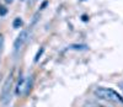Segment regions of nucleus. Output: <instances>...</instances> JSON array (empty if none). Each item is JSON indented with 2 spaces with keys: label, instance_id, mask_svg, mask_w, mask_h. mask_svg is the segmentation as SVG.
I'll return each mask as SVG.
<instances>
[{
  "label": "nucleus",
  "instance_id": "1",
  "mask_svg": "<svg viewBox=\"0 0 123 107\" xmlns=\"http://www.w3.org/2000/svg\"><path fill=\"white\" fill-rule=\"evenodd\" d=\"M94 95H95V97L100 100H105V101L113 102V103H123V96L113 89L96 88L94 90Z\"/></svg>",
  "mask_w": 123,
  "mask_h": 107
},
{
  "label": "nucleus",
  "instance_id": "2",
  "mask_svg": "<svg viewBox=\"0 0 123 107\" xmlns=\"http://www.w3.org/2000/svg\"><path fill=\"white\" fill-rule=\"evenodd\" d=\"M11 88H12V73L6 78L3 89H1V95H0V101L4 106H7V103L10 102L11 99Z\"/></svg>",
  "mask_w": 123,
  "mask_h": 107
},
{
  "label": "nucleus",
  "instance_id": "3",
  "mask_svg": "<svg viewBox=\"0 0 123 107\" xmlns=\"http://www.w3.org/2000/svg\"><path fill=\"white\" fill-rule=\"evenodd\" d=\"M27 39H28V32L26 30L20 32L18 36L15 39V42H14V49H15V52H18L20 49H21L24 47V44L27 42Z\"/></svg>",
  "mask_w": 123,
  "mask_h": 107
},
{
  "label": "nucleus",
  "instance_id": "4",
  "mask_svg": "<svg viewBox=\"0 0 123 107\" xmlns=\"http://www.w3.org/2000/svg\"><path fill=\"white\" fill-rule=\"evenodd\" d=\"M25 88H26V80L21 76L17 82V86H16V95H22L25 91Z\"/></svg>",
  "mask_w": 123,
  "mask_h": 107
},
{
  "label": "nucleus",
  "instance_id": "5",
  "mask_svg": "<svg viewBox=\"0 0 123 107\" xmlns=\"http://www.w3.org/2000/svg\"><path fill=\"white\" fill-rule=\"evenodd\" d=\"M30 79H27L26 80V88H25V95H27L30 91H31V89H32V84H33V79H32V76H28Z\"/></svg>",
  "mask_w": 123,
  "mask_h": 107
},
{
  "label": "nucleus",
  "instance_id": "6",
  "mask_svg": "<svg viewBox=\"0 0 123 107\" xmlns=\"http://www.w3.org/2000/svg\"><path fill=\"white\" fill-rule=\"evenodd\" d=\"M84 107H106V106L97 103V102H94V101H87V102L84 103Z\"/></svg>",
  "mask_w": 123,
  "mask_h": 107
},
{
  "label": "nucleus",
  "instance_id": "7",
  "mask_svg": "<svg viewBox=\"0 0 123 107\" xmlns=\"http://www.w3.org/2000/svg\"><path fill=\"white\" fill-rule=\"evenodd\" d=\"M21 25H22V19L21 17H16L14 20V22H12V27L14 28H18Z\"/></svg>",
  "mask_w": 123,
  "mask_h": 107
},
{
  "label": "nucleus",
  "instance_id": "8",
  "mask_svg": "<svg viewBox=\"0 0 123 107\" xmlns=\"http://www.w3.org/2000/svg\"><path fill=\"white\" fill-rule=\"evenodd\" d=\"M43 52H44V48H41L37 53H36V56H35V63H37L38 60H39V58H41V56L43 54Z\"/></svg>",
  "mask_w": 123,
  "mask_h": 107
},
{
  "label": "nucleus",
  "instance_id": "9",
  "mask_svg": "<svg viewBox=\"0 0 123 107\" xmlns=\"http://www.w3.org/2000/svg\"><path fill=\"white\" fill-rule=\"evenodd\" d=\"M70 48H71V49H79V50H84V49H87V46H85V44H80V46L75 44V46H71Z\"/></svg>",
  "mask_w": 123,
  "mask_h": 107
},
{
  "label": "nucleus",
  "instance_id": "10",
  "mask_svg": "<svg viewBox=\"0 0 123 107\" xmlns=\"http://www.w3.org/2000/svg\"><path fill=\"white\" fill-rule=\"evenodd\" d=\"M6 13H7L6 7H5V6H0V16H4V15H6Z\"/></svg>",
  "mask_w": 123,
  "mask_h": 107
},
{
  "label": "nucleus",
  "instance_id": "11",
  "mask_svg": "<svg viewBox=\"0 0 123 107\" xmlns=\"http://www.w3.org/2000/svg\"><path fill=\"white\" fill-rule=\"evenodd\" d=\"M3 47H4V36L0 35V50L3 49Z\"/></svg>",
  "mask_w": 123,
  "mask_h": 107
},
{
  "label": "nucleus",
  "instance_id": "12",
  "mask_svg": "<svg viewBox=\"0 0 123 107\" xmlns=\"http://www.w3.org/2000/svg\"><path fill=\"white\" fill-rule=\"evenodd\" d=\"M118 86H119V88H121V90L123 91V82H119V84H118Z\"/></svg>",
  "mask_w": 123,
  "mask_h": 107
},
{
  "label": "nucleus",
  "instance_id": "13",
  "mask_svg": "<svg viewBox=\"0 0 123 107\" xmlns=\"http://www.w3.org/2000/svg\"><path fill=\"white\" fill-rule=\"evenodd\" d=\"M12 1H14V0H5V3H6V4H11Z\"/></svg>",
  "mask_w": 123,
  "mask_h": 107
}]
</instances>
